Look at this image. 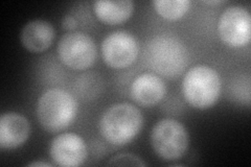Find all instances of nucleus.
<instances>
[{"label": "nucleus", "mask_w": 251, "mask_h": 167, "mask_svg": "<svg viewBox=\"0 0 251 167\" xmlns=\"http://www.w3.org/2000/svg\"><path fill=\"white\" fill-rule=\"evenodd\" d=\"M145 57L152 70L168 78L178 77L188 64L186 46L167 34L155 36L147 43Z\"/></svg>", "instance_id": "nucleus-1"}, {"label": "nucleus", "mask_w": 251, "mask_h": 167, "mask_svg": "<svg viewBox=\"0 0 251 167\" xmlns=\"http://www.w3.org/2000/svg\"><path fill=\"white\" fill-rule=\"evenodd\" d=\"M143 123V114L134 105L120 102L106 110L100 120L99 129L110 144L121 146L136 137Z\"/></svg>", "instance_id": "nucleus-2"}, {"label": "nucleus", "mask_w": 251, "mask_h": 167, "mask_svg": "<svg viewBox=\"0 0 251 167\" xmlns=\"http://www.w3.org/2000/svg\"><path fill=\"white\" fill-rule=\"evenodd\" d=\"M77 112V101L69 92L52 88L45 91L37 103L39 122L47 132L58 133L73 122Z\"/></svg>", "instance_id": "nucleus-3"}, {"label": "nucleus", "mask_w": 251, "mask_h": 167, "mask_svg": "<svg viewBox=\"0 0 251 167\" xmlns=\"http://www.w3.org/2000/svg\"><path fill=\"white\" fill-rule=\"evenodd\" d=\"M221 87L218 71L207 65H196L183 77L182 93L191 106L203 110L215 105L221 93Z\"/></svg>", "instance_id": "nucleus-4"}, {"label": "nucleus", "mask_w": 251, "mask_h": 167, "mask_svg": "<svg viewBox=\"0 0 251 167\" xmlns=\"http://www.w3.org/2000/svg\"><path fill=\"white\" fill-rule=\"evenodd\" d=\"M151 144L154 152L163 160L174 161L186 153L190 137L181 122L175 119L164 118L153 126Z\"/></svg>", "instance_id": "nucleus-5"}, {"label": "nucleus", "mask_w": 251, "mask_h": 167, "mask_svg": "<svg viewBox=\"0 0 251 167\" xmlns=\"http://www.w3.org/2000/svg\"><path fill=\"white\" fill-rule=\"evenodd\" d=\"M94 40L82 31H69L58 44V54L63 64L75 70L87 69L97 59Z\"/></svg>", "instance_id": "nucleus-6"}, {"label": "nucleus", "mask_w": 251, "mask_h": 167, "mask_svg": "<svg viewBox=\"0 0 251 167\" xmlns=\"http://www.w3.org/2000/svg\"><path fill=\"white\" fill-rule=\"evenodd\" d=\"M219 35L222 41L232 47L246 45L251 37V16L245 7L231 5L220 16Z\"/></svg>", "instance_id": "nucleus-7"}, {"label": "nucleus", "mask_w": 251, "mask_h": 167, "mask_svg": "<svg viewBox=\"0 0 251 167\" xmlns=\"http://www.w3.org/2000/svg\"><path fill=\"white\" fill-rule=\"evenodd\" d=\"M138 43L131 34L117 30L109 34L101 43V54L106 64L115 69L130 66L138 55Z\"/></svg>", "instance_id": "nucleus-8"}, {"label": "nucleus", "mask_w": 251, "mask_h": 167, "mask_svg": "<svg viewBox=\"0 0 251 167\" xmlns=\"http://www.w3.org/2000/svg\"><path fill=\"white\" fill-rule=\"evenodd\" d=\"M50 155L59 166H80L87 157V147L82 137L64 133L54 137L50 145Z\"/></svg>", "instance_id": "nucleus-9"}, {"label": "nucleus", "mask_w": 251, "mask_h": 167, "mask_svg": "<svg viewBox=\"0 0 251 167\" xmlns=\"http://www.w3.org/2000/svg\"><path fill=\"white\" fill-rule=\"evenodd\" d=\"M30 133L25 116L16 112H6L0 116V147L13 149L21 146Z\"/></svg>", "instance_id": "nucleus-10"}, {"label": "nucleus", "mask_w": 251, "mask_h": 167, "mask_svg": "<svg viewBox=\"0 0 251 167\" xmlns=\"http://www.w3.org/2000/svg\"><path fill=\"white\" fill-rule=\"evenodd\" d=\"M132 99L144 107H151L158 103L166 94L164 82L154 73L138 75L130 87Z\"/></svg>", "instance_id": "nucleus-11"}, {"label": "nucleus", "mask_w": 251, "mask_h": 167, "mask_svg": "<svg viewBox=\"0 0 251 167\" xmlns=\"http://www.w3.org/2000/svg\"><path fill=\"white\" fill-rule=\"evenodd\" d=\"M56 31L50 22L35 19L23 26L20 35L21 43L30 52H42L51 45Z\"/></svg>", "instance_id": "nucleus-12"}, {"label": "nucleus", "mask_w": 251, "mask_h": 167, "mask_svg": "<svg viewBox=\"0 0 251 167\" xmlns=\"http://www.w3.org/2000/svg\"><path fill=\"white\" fill-rule=\"evenodd\" d=\"M93 9L100 21L108 24H120L130 18L134 4L131 0H99L93 3Z\"/></svg>", "instance_id": "nucleus-13"}, {"label": "nucleus", "mask_w": 251, "mask_h": 167, "mask_svg": "<svg viewBox=\"0 0 251 167\" xmlns=\"http://www.w3.org/2000/svg\"><path fill=\"white\" fill-rule=\"evenodd\" d=\"M153 5L164 19L177 20L187 12L191 2L188 0H154Z\"/></svg>", "instance_id": "nucleus-14"}, {"label": "nucleus", "mask_w": 251, "mask_h": 167, "mask_svg": "<svg viewBox=\"0 0 251 167\" xmlns=\"http://www.w3.org/2000/svg\"><path fill=\"white\" fill-rule=\"evenodd\" d=\"M110 166H147L148 164L139 157L133 154H119L107 162Z\"/></svg>", "instance_id": "nucleus-15"}, {"label": "nucleus", "mask_w": 251, "mask_h": 167, "mask_svg": "<svg viewBox=\"0 0 251 167\" xmlns=\"http://www.w3.org/2000/svg\"><path fill=\"white\" fill-rule=\"evenodd\" d=\"M63 28L68 29V30H74L77 26V21L73 16H66L62 21Z\"/></svg>", "instance_id": "nucleus-16"}, {"label": "nucleus", "mask_w": 251, "mask_h": 167, "mask_svg": "<svg viewBox=\"0 0 251 167\" xmlns=\"http://www.w3.org/2000/svg\"><path fill=\"white\" fill-rule=\"evenodd\" d=\"M27 166H45V167H51L50 163H46L43 161H35V162H30L27 164Z\"/></svg>", "instance_id": "nucleus-17"}, {"label": "nucleus", "mask_w": 251, "mask_h": 167, "mask_svg": "<svg viewBox=\"0 0 251 167\" xmlns=\"http://www.w3.org/2000/svg\"><path fill=\"white\" fill-rule=\"evenodd\" d=\"M225 2L226 1H224V0H209V1H203V3L206 4H222Z\"/></svg>", "instance_id": "nucleus-18"}]
</instances>
